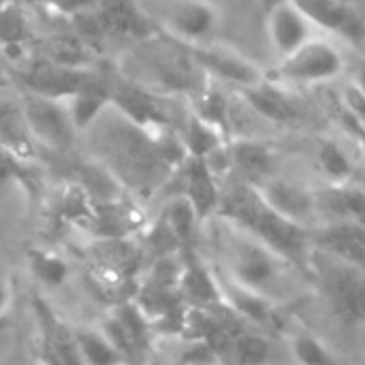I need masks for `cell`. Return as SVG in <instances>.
Instances as JSON below:
<instances>
[{"instance_id": "27", "label": "cell", "mask_w": 365, "mask_h": 365, "mask_svg": "<svg viewBox=\"0 0 365 365\" xmlns=\"http://www.w3.org/2000/svg\"><path fill=\"white\" fill-rule=\"evenodd\" d=\"M26 261H28V269L36 278V282L47 289H60L71 278L68 261L62 255H58L56 250L34 246L28 250Z\"/></svg>"}, {"instance_id": "21", "label": "cell", "mask_w": 365, "mask_h": 365, "mask_svg": "<svg viewBox=\"0 0 365 365\" xmlns=\"http://www.w3.org/2000/svg\"><path fill=\"white\" fill-rule=\"evenodd\" d=\"M314 165L327 186H346L355 182L357 165L351 152L336 139H321L314 150Z\"/></svg>"}, {"instance_id": "32", "label": "cell", "mask_w": 365, "mask_h": 365, "mask_svg": "<svg viewBox=\"0 0 365 365\" xmlns=\"http://www.w3.org/2000/svg\"><path fill=\"white\" fill-rule=\"evenodd\" d=\"M349 71H351V79L361 88L365 92V60L361 58V60H357V62H353V66H349Z\"/></svg>"}, {"instance_id": "1", "label": "cell", "mask_w": 365, "mask_h": 365, "mask_svg": "<svg viewBox=\"0 0 365 365\" xmlns=\"http://www.w3.org/2000/svg\"><path fill=\"white\" fill-rule=\"evenodd\" d=\"M203 227L210 240V263L240 287L284 308L299 299L310 280L248 231L214 216Z\"/></svg>"}, {"instance_id": "11", "label": "cell", "mask_w": 365, "mask_h": 365, "mask_svg": "<svg viewBox=\"0 0 365 365\" xmlns=\"http://www.w3.org/2000/svg\"><path fill=\"white\" fill-rule=\"evenodd\" d=\"M257 188H259L263 201L280 216H284L306 229H317L323 222L319 192L314 188L306 186L304 182L276 173L274 178L265 180Z\"/></svg>"}, {"instance_id": "18", "label": "cell", "mask_w": 365, "mask_h": 365, "mask_svg": "<svg viewBox=\"0 0 365 365\" xmlns=\"http://www.w3.org/2000/svg\"><path fill=\"white\" fill-rule=\"evenodd\" d=\"M178 173L182 175L180 195H184L190 201L201 225H205L218 214L222 184L218 182V178L212 173V169L203 158H188Z\"/></svg>"}, {"instance_id": "3", "label": "cell", "mask_w": 365, "mask_h": 365, "mask_svg": "<svg viewBox=\"0 0 365 365\" xmlns=\"http://www.w3.org/2000/svg\"><path fill=\"white\" fill-rule=\"evenodd\" d=\"M216 216L261 240L310 280L314 257L312 229H306L274 212L263 201L257 186L246 184L237 178L231 184H222Z\"/></svg>"}, {"instance_id": "4", "label": "cell", "mask_w": 365, "mask_h": 365, "mask_svg": "<svg viewBox=\"0 0 365 365\" xmlns=\"http://www.w3.org/2000/svg\"><path fill=\"white\" fill-rule=\"evenodd\" d=\"M310 284L336 323L351 331L365 327V269L314 248Z\"/></svg>"}, {"instance_id": "31", "label": "cell", "mask_w": 365, "mask_h": 365, "mask_svg": "<svg viewBox=\"0 0 365 365\" xmlns=\"http://www.w3.org/2000/svg\"><path fill=\"white\" fill-rule=\"evenodd\" d=\"M6 90H15V79L6 62L0 58V92H6Z\"/></svg>"}, {"instance_id": "12", "label": "cell", "mask_w": 365, "mask_h": 365, "mask_svg": "<svg viewBox=\"0 0 365 365\" xmlns=\"http://www.w3.org/2000/svg\"><path fill=\"white\" fill-rule=\"evenodd\" d=\"M41 30L34 9L24 0L0 4V58L9 68H15L36 53Z\"/></svg>"}, {"instance_id": "2", "label": "cell", "mask_w": 365, "mask_h": 365, "mask_svg": "<svg viewBox=\"0 0 365 365\" xmlns=\"http://www.w3.org/2000/svg\"><path fill=\"white\" fill-rule=\"evenodd\" d=\"M92 160L107 169L124 190L148 197L158 190L173 171L160 158L148 130L130 122L115 107H107L81 135Z\"/></svg>"}, {"instance_id": "9", "label": "cell", "mask_w": 365, "mask_h": 365, "mask_svg": "<svg viewBox=\"0 0 365 365\" xmlns=\"http://www.w3.org/2000/svg\"><path fill=\"white\" fill-rule=\"evenodd\" d=\"M75 225L86 231L92 242H103L139 237L150 225V220L133 199L120 197L113 201L92 203L88 214Z\"/></svg>"}, {"instance_id": "28", "label": "cell", "mask_w": 365, "mask_h": 365, "mask_svg": "<svg viewBox=\"0 0 365 365\" xmlns=\"http://www.w3.org/2000/svg\"><path fill=\"white\" fill-rule=\"evenodd\" d=\"M75 340L83 365H124L120 353L98 327H77Z\"/></svg>"}, {"instance_id": "29", "label": "cell", "mask_w": 365, "mask_h": 365, "mask_svg": "<svg viewBox=\"0 0 365 365\" xmlns=\"http://www.w3.org/2000/svg\"><path fill=\"white\" fill-rule=\"evenodd\" d=\"M24 2H34L41 9H45L62 19L77 15L81 11H88V9H94L98 4V0H24Z\"/></svg>"}, {"instance_id": "20", "label": "cell", "mask_w": 365, "mask_h": 365, "mask_svg": "<svg viewBox=\"0 0 365 365\" xmlns=\"http://www.w3.org/2000/svg\"><path fill=\"white\" fill-rule=\"evenodd\" d=\"M284 338L289 359L295 365H344L338 353L308 327L287 329Z\"/></svg>"}, {"instance_id": "13", "label": "cell", "mask_w": 365, "mask_h": 365, "mask_svg": "<svg viewBox=\"0 0 365 365\" xmlns=\"http://www.w3.org/2000/svg\"><path fill=\"white\" fill-rule=\"evenodd\" d=\"M32 312L38 329V351L45 365H83L75 329L68 327L43 299H34Z\"/></svg>"}, {"instance_id": "26", "label": "cell", "mask_w": 365, "mask_h": 365, "mask_svg": "<svg viewBox=\"0 0 365 365\" xmlns=\"http://www.w3.org/2000/svg\"><path fill=\"white\" fill-rule=\"evenodd\" d=\"M109 86H111V81H109ZM109 86H105V88H90V90H83V92H77V94L64 98L68 115H71V122H73L75 130L79 133V137L111 105Z\"/></svg>"}, {"instance_id": "6", "label": "cell", "mask_w": 365, "mask_h": 365, "mask_svg": "<svg viewBox=\"0 0 365 365\" xmlns=\"http://www.w3.org/2000/svg\"><path fill=\"white\" fill-rule=\"evenodd\" d=\"M145 13L156 28L186 47L212 43L220 26V9L212 0H169Z\"/></svg>"}, {"instance_id": "23", "label": "cell", "mask_w": 365, "mask_h": 365, "mask_svg": "<svg viewBox=\"0 0 365 365\" xmlns=\"http://www.w3.org/2000/svg\"><path fill=\"white\" fill-rule=\"evenodd\" d=\"M158 218H163L169 229L180 240L182 248H199V235H201V220L190 205V201L184 195H173L160 210Z\"/></svg>"}, {"instance_id": "30", "label": "cell", "mask_w": 365, "mask_h": 365, "mask_svg": "<svg viewBox=\"0 0 365 365\" xmlns=\"http://www.w3.org/2000/svg\"><path fill=\"white\" fill-rule=\"evenodd\" d=\"M11 297H13L11 284H9V280L0 274V317L9 310V306H11Z\"/></svg>"}, {"instance_id": "8", "label": "cell", "mask_w": 365, "mask_h": 365, "mask_svg": "<svg viewBox=\"0 0 365 365\" xmlns=\"http://www.w3.org/2000/svg\"><path fill=\"white\" fill-rule=\"evenodd\" d=\"M265 32L278 62L323 34L321 24L299 0H278L267 13Z\"/></svg>"}, {"instance_id": "22", "label": "cell", "mask_w": 365, "mask_h": 365, "mask_svg": "<svg viewBox=\"0 0 365 365\" xmlns=\"http://www.w3.org/2000/svg\"><path fill=\"white\" fill-rule=\"evenodd\" d=\"M190 111L201 118L203 122L216 126L220 133L227 135V139L233 137V107L227 92H222L216 86L205 83L195 96H190Z\"/></svg>"}, {"instance_id": "10", "label": "cell", "mask_w": 365, "mask_h": 365, "mask_svg": "<svg viewBox=\"0 0 365 365\" xmlns=\"http://www.w3.org/2000/svg\"><path fill=\"white\" fill-rule=\"evenodd\" d=\"M188 49L192 58L197 60V64L201 66V71L205 73V77L212 81L227 83L237 90H246L267 79V73L259 68V64H255L248 56H244L231 45L212 41V43L188 47Z\"/></svg>"}, {"instance_id": "17", "label": "cell", "mask_w": 365, "mask_h": 365, "mask_svg": "<svg viewBox=\"0 0 365 365\" xmlns=\"http://www.w3.org/2000/svg\"><path fill=\"white\" fill-rule=\"evenodd\" d=\"M314 248L365 269V229L353 220H325L312 229Z\"/></svg>"}, {"instance_id": "7", "label": "cell", "mask_w": 365, "mask_h": 365, "mask_svg": "<svg viewBox=\"0 0 365 365\" xmlns=\"http://www.w3.org/2000/svg\"><path fill=\"white\" fill-rule=\"evenodd\" d=\"M15 90L34 143L51 152H68L79 133L71 122L64 98H51L19 88Z\"/></svg>"}, {"instance_id": "16", "label": "cell", "mask_w": 365, "mask_h": 365, "mask_svg": "<svg viewBox=\"0 0 365 365\" xmlns=\"http://www.w3.org/2000/svg\"><path fill=\"white\" fill-rule=\"evenodd\" d=\"M242 101L250 107L255 115L265 120L274 126H291L302 118L297 103L291 98L284 86L276 83L274 79H263L246 90H240Z\"/></svg>"}, {"instance_id": "34", "label": "cell", "mask_w": 365, "mask_h": 365, "mask_svg": "<svg viewBox=\"0 0 365 365\" xmlns=\"http://www.w3.org/2000/svg\"><path fill=\"white\" fill-rule=\"evenodd\" d=\"M351 128H353V130H355V133L359 135V139L364 141V145H365V128H364V126H355V124H351Z\"/></svg>"}, {"instance_id": "24", "label": "cell", "mask_w": 365, "mask_h": 365, "mask_svg": "<svg viewBox=\"0 0 365 365\" xmlns=\"http://www.w3.org/2000/svg\"><path fill=\"white\" fill-rule=\"evenodd\" d=\"M276 359L278 346L274 336L250 327L233 340L229 365H276Z\"/></svg>"}, {"instance_id": "15", "label": "cell", "mask_w": 365, "mask_h": 365, "mask_svg": "<svg viewBox=\"0 0 365 365\" xmlns=\"http://www.w3.org/2000/svg\"><path fill=\"white\" fill-rule=\"evenodd\" d=\"M229 156L233 175L246 184L259 186L278 173V156L274 148L257 137L229 139Z\"/></svg>"}, {"instance_id": "5", "label": "cell", "mask_w": 365, "mask_h": 365, "mask_svg": "<svg viewBox=\"0 0 365 365\" xmlns=\"http://www.w3.org/2000/svg\"><path fill=\"white\" fill-rule=\"evenodd\" d=\"M349 66L351 62L344 49L321 34L293 56L280 60L267 77L284 88H317L338 81L349 73Z\"/></svg>"}, {"instance_id": "19", "label": "cell", "mask_w": 365, "mask_h": 365, "mask_svg": "<svg viewBox=\"0 0 365 365\" xmlns=\"http://www.w3.org/2000/svg\"><path fill=\"white\" fill-rule=\"evenodd\" d=\"M36 143L28 130L17 90L0 92V150L17 163H28L36 156Z\"/></svg>"}, {"instance_id": "25", "label": "cell", "mask_w": 365, "mask_h": 365, "mask_svg": "<svg viewBox=\"0 0 365 365\" xmlns=\"http://www.w3.org/2000/svg\"><path fill=\"white\" fill-rule=\"evenodd\" d=\"M180 135L186 143L188 156L190 158H203V160L229 141L225 133H220L216 126L203 122L192 111H188V115L182 120Z\"/></svg>"}, {"instance_id": "33", "label": "cell", "mask_w": 365, "mask_h": 365, "mask_svg": "<svg viewBox=\"0 0 365 365\" xmlns=\"http://www.w3.org/2000/svg\"><path fill=\"white\" fill-rule=\"evenodd\" d=\"M145 365H178V364H173L171 359H154V357H152V359H150Z\"/></svg>"}, {"instance_id": "14", "label": "cell", "mask_w": 365, "mask_h": 365, "mask_svg": "<svg viewBox=\"0 0 365 365\" xmlns=\"http://www.w3.org/2000/svg\"><path fill=\"white\" fill-rule=\"evenodd\" d=\"M96 13L107 41L139 43L156 34V26L139 0H98Z\"/></svg>"}]
</instances>
